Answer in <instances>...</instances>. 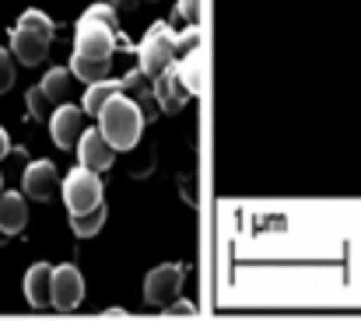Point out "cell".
Listing matches in <instances>:
<instances>
[{"instance_id":"ffe728a7","label":"cell","mask_w":361,"mask_h":322,"mask_svg":"<svg viewBox=\"0 0 361 322\" xmlns=\"http://www.w3.org/2000/svg\"><path fill=\"white\" fill-rule=\"evenodd\" d=\"M154 168V151H130V179H147Z\"/></svg>"},{"instance_id":"9a60e30c","label":"cell","mask_w":361,"mask_h":322,"mask_svg":"<svg viewBox=\"0 0 361 322\" xmlns=\"http://www.w3.org/2000/svg\"><path fill=\"white\" fill-rule=\"evenodd\" d=\"M109 67H113V60H95V56H71V74L78 78V81H85V85H92V81H106L109 78Z\"/></svg>"},{"instance_id":"2e32d148","label":"cell","mask_w":361,"mask_h":322,"mask_svg":"<svg viewBox=\"0 0 361 322\" xmlns=\"http://www.w3.org/2000/svg\"><path fill=\"white\" fill-rule=\"evenodd\" d=\"M71 81H74V74H71V67H53L46 78H42V92L49 95V102L53 106H63L67 102V95H71Z\"/></svg>"},{"instance_id":"5b68a950","label":"cell","mask_w":361,"mask_h":322,"mask_svg":"<svg viewBox=\"0 0 361 322\" xmlns=\"http://www.w3.org/2000/svg\"><path fill=\"white\" fill-rule=\"evenodd\" d=\"M63 204H67L71 214H85V211L99 207L102 204V179H99V172H92L85 165L71 168L67 179H63Z\"/></svg>"},{"instance_id":"ac0fdd59","label":"cell","mask_w":361,"mask_h":322,"mask_svg":"<svg viewBox=\"0 0 361 322\" xmlns=\"http://www.w3.org/2000/svg\"><path fill=\"white\" fill-rule=\"evenodd\" d=\"M120 88L123 85H116L113 78H106V81H92V85H88V92H85V116H99V109L106 106Z\"/></svg>"},{"instance_id":"4fadbf2b","label":"cell","mask_w":361,"mask_h":322,"mask_svg":"<svg viewBox=\"0 0 361 322\" xmlns=\"http://www.w3.org/2000/svg\"><path fill=\"white\" fill-rule=\"evenodd\" d=\"M25 224H28V197L0 193V231H7L14 238L18 231H25Z\"/></svg>"},{"instance_id":"8fae6325","label":"cell","mask_w":361,"mask_h":322,"mask_svg":"<svg viewBox=\"0 0 361 322\" xmlns=\"http://www.w3.org/2000/svg\"><path fill=\"white\" fill-rule=\"evenodd\" d=\"M21 190L28 200H49L56 193V165L53 161H32L21 175Z\"/></svg>"},{"instance_id":"603a6c76","label":"cell","mask_w":361,"mask_h":322,"mask_svg":"<svg viewBox=\"0 0 361 322\" xmlns=\"http://www.w3.org/2000/svg\"><path fill=\"white\" fill-rule=\"evenodd\" d=\"M165 312H169V316H190V312H193V305H190V302H176V298H172V302L165 305Z\"/></svg>"},{"instance_id":"5bb4252c","label":"cell","mask_w":361,"mask_h":322,"mask_svg":"<svg viewBox=\"0 0 361 322\" xmlns=\"http://www.w3.org/2000/svg\"><path fill=\"white\" fill-rule=\"evenodd\" d=\"M176 74H179V81H183V88H186L190 95L204 92V49H200V42H193V46L186 49V56L179 60Z\"/></svg>"},{"instance_id":"e0dca14e","label":"cell","mask_w":361,"mask_h":322,"mask_svg":"<svg viewBox=\"0 0 361 322\" xmlns=\"http://www.w3.org/2000/svg\"><path fill=\"white\" fill-rule=\"evenodd\" d=\"M106 204H99V207H92V211H85V214H71V228H74V235L78 238H95L102 228H106Z\"/></svg>"},{"instance_id":"9c48e42d","label":"cell","mask_w":361,"mask_h":322,"mask_svg":"<svg viewBox=\"0 0 361 322\" xmlns=\"http://www.w3.org/2000/svg\"><path fill=\"white\" fill-rule=\"evenodd\" d=\"M49 133H53V144L56 147H63V151L78 147V140L85 133V109L67 106V102L56 106L53 116H49Z\"/></svg>"},{"instance_id":"277c9868","label":"cell","mask_w":361,"mask_h":322,"mask_svg":"<svg viewBox=\"0 0 361 322\" xmlns=\"http://www.w3.org/2000/svg\"><path fill=\"white\" fill-rule=\"evenodd\" d=\"M74 53H78V56H95V60H113V53H116V25L85 14V18L78 21Z\"/></svg>"},{"instance_id":"30bf717a","label":"cell","mask_w":361,"mask_h":322,"mask_svg":"<svg viewBox=\"0 0 361 322\" xmlns=\"http://www.w3.org/2000/svg\"><path fill=\"white\" fill-rule=\"evenodd\" d=\"M190 99H193V95L183 88V81H179V74H176V63L154 78V106L161 109V112H179Z\"/></svg>"},{"instance_id":"8992f818","label":"cell","mask_w":361,"mask_h":322,"mask_svg":"<svg viewBox=\"0 0 361 322\" xmlns=\"http://www.w3.org/2000/svg\"><path fill=\"white\" fill-rule=\"evenodd\" d=\"M183 277H186V270H183L179 263H161V266H154V270L144 277V302L165 309L172 298H179Z\"/></svg>"},{"instance_id":"cb8c5ba5","label":"cell","mask_w":361,"mask_h":322,"mask_svg":"<svg viewBox=\"0 0 361 322\" xmlns=\"http://www.w3.org/2000/svg\"><path fill=\"white\" fill-rule=\"evenodd\" d=\"M7 154H11V137H7V130L0 126V161H4Z\"/></svg>"},{"instance_id":"7c38bea8","label":"cell","mask_w":361,"mask_h":322,"mask_svg":"<svg viewBox=\"0 0 361 322\" xmlns=\"http://www.w3.org/2000/svg\"><path fill=\"white\" fill-rule=\"evenodd\" d=\"M25 298L32 309H49L53 305V266L49 263H35L25 273Z\"/></svg>"},{"instance_id":"7a4b0ae2","label":"cell","mask_w":361,"mask_h":322,"mask_svg":"<svg viewBox=\"0 0 361 322\" xmlns=\"http://www.w3.org/2000/svg\"><path fill=\"white\" fill-rule=\"evenodd\" d=\"M53 32H56V25L49 21L46 11H39V7L25 11L21 21L14 25V35H11V53H14V60H21L25 67H39V63L49 56Z\"/></svg>"},{"instance_id":"d6986e66","label":"cell","mask_w":361,"mask_h":322,"mask_svg":"<svg viewBox=\"0 0 361 322\" xmlns=\"http://www.w3.org/2000/svg\"><path fill=\"white\" fill-rule=\"evenodd\" d=\"M25 106H28V116L39 119V123H49V116H53V109H56L42 88H32V92L25 95Z\"/></svg>"},{"instance_id":"d4e9b609","label":"cell","mask_w":361,"mask_h":322,"mask_svg":"<svg viewBox=\"0 0 361 322\" xmlns=\"http://www.w3.org/2000/svg\"><path fill=\"white\" fill-rule=\"evenodd\" d=\"M109 4H113V7H120V11H137L144 0H109Z\"/></svg>"},{"instance_id":"4316f807","label":"cell","mask_w":361,"mask_h":322,"mask_svg":"<svg viewBox=\"0 0 361 322\" xmlns=\"http://www.w3.org/2000/svg\"><path fill=\"white\" fill-rule=\"evenodd\" d=\"M0 193H4V175H0Z\"/></svg>"},{"instance_id":"52a82bcc","label":"cell","mask_w":361,"mask_h":322,"mask_svg":"<svg viewBox=\"0 0 361 322\" xmlns=\"http://www.w3.org/2000/svg\"><path fill=\"white\" fill-rule=\"evenodd\" d=\"M78 161L92 172H106L116 165V147L102 137L99 126H85V133L78 140Z\"/></svg>"},{"instance_id":"44dd1931","label":"cell","mask_w":361,"mask_h":322,"mask_svg":"<svg viewBox=\"0 0 361 322\" xmlns=\"http://www.w3.org/2000/svg\"><path fill=\"white\" fill-rule=\"evenodd\" d=\"M14 85V53L0 49V92H7Z\"/></svg>"},{"instance_id":"3957f363","label":"cell","mask_w":361,"mask_h":322,"mask_svg":"<svg viewBox=\"0 0 361 322\" xmlns=\"http://www.w3.org/2000/svg\"><path fill=\"white\" fill-rule=\"evenodd\" d=\"M176 49H179V35L169 25H151L144 42H140V70L154 81L161 70H169L176 63Z\"/></svg>"},{"instance_id":"484cf974","label":"cell","mask_w":361,"mask_h":322,"mask_svg":"<svg viewBox=\"0 0 361 322\" xmlns=\"http://www.w3.org/2000/svg\"><path fill=\"white\" fill-rule=\"evenodd\" d=\"M7 238H11V235H7V231H0V245H7Z\"/></svg>"},{"instance_id":"ba28073f","label":"cell","mask_w":361,"mask_h":322,"mask_svg":"<svg viewBox=\"0 0 361 322\" xmlns=\"http://www.w3.org/2000/svg\"><path fill=\"white\" fill-rule=\"evenodd\" d=\"M85 302V277L74 263L53 266V309L71 312Z\"/></svg>"},{"instance_id":"7402d4cb","label":"cell","mask_w":361,"mask_h":322,"mask_svg":"<svg viewBox=\"0 0 361 322\" xmlns=\"http://www.w3.org/2000/svg\"><path fill=\"white\" fill-rule=\"evenodd\" d=\"M179 14L186 18V21H200V14H204V0H179Z\"/></svg>"},{"instance_id":"6da1fadb","label":"cell","mask_w":361,"mask_h":322,"mask_svg":"<svg viewBox=\"0 0 361 322\" xmlns=\"http://www.w3.org/2000/svg\"><path fill=\"white\" fill-rule=\"evenodd\" d=\"M99 130L102 137L116 147V151H133L140 144V133H144V109L137 106L130 95H123V88L99 109Z\"/></svg>"}]
</instances>
